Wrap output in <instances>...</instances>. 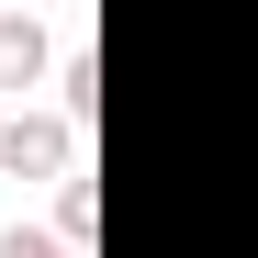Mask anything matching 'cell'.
Masks as SVG:
<instances>
[{
	"instance_id": "1",
	"label": "cell",
	"mask_w": 258,
	"mask_h": 258,
	"mask_svg": "<svg viewBox=\"0 0 258 258\" xmlns=\"http://www.w3.org/2000/svg\"><path fill=\"white\" fill-rule=\"evenodd\" d=\"M0 168H12V180H79L68 168V123H0Z\"/></svg>"
},
{
	"instance_id": "2",
	"label": "cell",
	"mask_w": 258,
	"mask_h": 258,
	"mask_svg": "<svg viewBox=\"0 0 258 258\" xmlns=\"http://www.w3.org/2000/svg\"><path fill=\"white\" fill-rule=\"evenodd\" d=\"M34 68H45V34L23 12H0V90H34Z\"/></svg>"
},
{
	"instance_id": "3",
	"label": "cell",
	"mask_w": 258,
	"mask_h": 258,
	"mask_svg": "<svg viewBox=\"0 0 258 258\" xmlns=\"http://www.w3.org/2000/svg\"><path fill=\"white\" fill-rule=\"evenodd\" d=\"M56 90H68V123H90V101H101V68H90V56H68V68H56Z\"/></svg>"
},
{
	"instance_id": "4",
	"label": "cell",
	"mask_w": 258,
	"mask_h": 258,
	"mask_svg": "<svg viewBox=\"0 0 258 258\" xmlns=\"http://www.w3.org/2000/svg\"><path fill=\"white\" fill-rule=\"evenodd\" d=\"M56 247H90V180L56 191Z\"/></svg>"
},
{
	"instance_id": "5",
	"label": "cell",
	"mask_w": 258,
	"mask_h": 258,
	"mask_svg": "<svg viewBox=\"0 0 258 258\" xmlns=\"http://www.w3.org/2000/svg\"><path fill=\"white\" fill-rule=\"evenodd\" d=\"M56 258H79V247H56Z\"/></svg>"
}]
</instances>
